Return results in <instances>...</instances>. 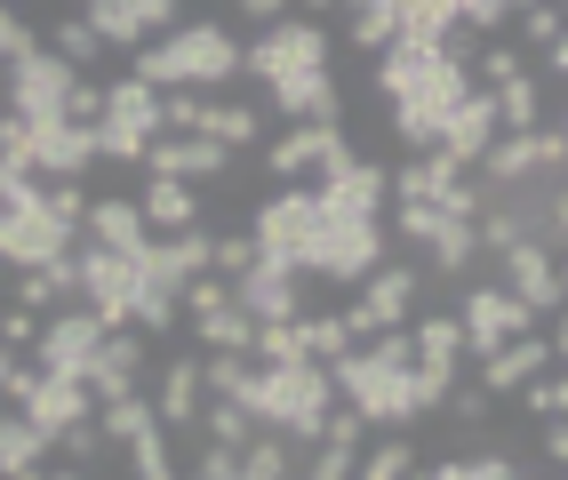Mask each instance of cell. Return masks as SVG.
<instances>
[{
    "label": "cell",
    "instance_id": "36",
    "mask_svg": "<svg viewBox=\"0 0 568 480\" xmlns=\"http://www.w3.org/2000/svg\"><path fill=\"white\" fill-rule=\"evenodd\" d=\"M513 72H528V64H520V49H505V41H488V32H480V89L513 81Z\"/></svg>",
    "mask_w": 568,
    "mask_h": 480
},
{
    "label": "cell",
    "instance_id": "39",
    "mask_svg": "<svg viewBox=\"0 0 568 480\" xmlns=\"http://www.w3.org/2000/svg\"><path fill=\"white\" fill-rule=\"evenodd\" d=\"M32 337H41V313H24V305H9V313H0V345L32 353Z\"/></svg>",
    "mask_w": 568,
    "mask_h": 480
},
{
    "label": "cell",
    "instance_id": "32",
    "mask_svg": "<svg viewBox=\"0 0 568 480\" xmlns=\"http://www.w3.org/2000/svg\"><path fill=\"white\" fill-rule=\"evenodd\" d=\"M296 337H305V353H313V360H336V353L353 345V337H345V320H336V313H296Z\"/></svg>",
    "mask_w": 568,
    "mask_h": 480
},
{
    "label": "cell",
    "instance_id": "14",
    "mask_svg": "<svg viewBox=\"0 0 568 480\" xmlns=\"http://www.w3.org/2000/svg\"><path fill=\"white\" fill-rule=\"evenodd\" d=\"M89 161H97V129L89 121H72V113L32 121V176H81Z\"/></svg>",
    "mask_w": 568,
    "mask_h": 480
},
{
    "label": "cell",
    "instance_id": "44",
    "mask_svg": "<svg viewBox=\"0 0 568 480\" xmlns=\"http://www.w3.org/2000/svg\"><path fill=\"white\" fill-rule=\"evenodd\" d=\"M0 96H9V64H0Z\"/></svg>",
    "mask_w": 568,
    "mask_h": 480
},
{
    "label": "cell",
    "instance_id": "18",
    "mask_svg": "<svg viewBox=\"0 0 568 480\" xmlns=\"http://www.w3.org/2000/svg\"><path fill=\"white\" fill-rule=\"evenodd\" d=\"M0 472H9V480L49 472V432L32 425L24 409H0Z\"/></svg>",
    "mask_w": 568,
    "mask_h": 480
},
{
    "label": "cell",
    "instance_id": "9",
    "mask_svg": "<svg viewBox=\"0 0 568 480\" xmlns=\"http://www.w3.org/2000/svg\"><path fill=\"white\" fill-rule=\"evenodd\" d=\"M144 176H184V184H209V176H233L241 168V153L233 144H216V136H169V129H153V144H144V161H136Z\"/></svg>",
    "mask_w": 568,
    "mask_h": 480
},
{
    "label": "cell",
    "instance_id": "34",
    "mask_svg": "<svg viewBox=\"0 0 568 480\" xmlns=\"http://www.w3.org/2000/svg\"><path fill=\"white\" fill-rule=\"evenodd\" d=\"M256 265V233H209V273H248Z\"/></svg>",
    "mask_w": 568,
    "mask_h": 480
},
{
    "label": "cell",
    "instance_id": "22",
    "mask_svg": "<svg viewBox=\"0 0 568 480\" xmlns=\"http://www.w3.org/2000/svg\"><path fill=\"white\" fill-rule=\"evenodd\" d=\"M193 345H201V353H248V345H256V313L233 305V297H224L216 313H193Z\"/></svg>",
    "mask_w": 568,
    "mask_h": 480
},
{
    "label": "cell",
    "instance_id": "24",
    "mask_svg": "<svg viewBox=\"0 0 568 480\" xmlns=\"http://www.w3.org/2000/svg\"><path fill=\"white\" fill-rule=\"evenodd\" d=\"M408 345H416V360H425V368H457V360H465V328H457V313H416Z\"/></svg>",
    "mask_w": 568,
    "mask_h": 480
},
{
    "label": "cell",
    "instance_id": "41",
    "mask_svg": "<svg viewBox=\"0 0 568 480\" xmlns=\"http://www.w3.org/2000/svg\"><path fill=\"white\" fill-rule=\"evenodd\" d=\"M545 472H568V417H545Z\"/></svg>",
    "mask_w": 568,
    "mask_h": 480
},
{
    "label": "cell",
    "instance_id": "1",
    "mask_svg": "<svg viewBox=\"0 0 568 480\" xmlns=\"http://www.w3.org/2000/svg\"><path fill=\"white\" fill-rule=\"evenodd\" d=\"M129 72H136V81H153V89H201L209 96V89H233L241 41L216 17H176L169 32H153V41L129 49Z\"/></svg>",
    "mask_w": 568,
    "mask_h": 480
},
{
    "label": "cell",
    "instance_id": "27",
    "mask_svg": "<svg viewBox=\"0 0 568 480\" xmlns=\"http://www.w3.org/2000/svg\"><path fill=\"white\" fill-rule=\"evenodd\" d=\"M121 449H129V472H144V480H169V472H184V464H176V449H169V425H161V417L144 425V432H129Z\"/></svg>",
    "mask_w": 568,
    "mask_h": 480
},
{
    "label": "cell",
    "instance_id": "5",
    "mask_svg": "<svg viewBox=\"0 0 568 480\" xmlns=\"http://www.w3.org/2000/svg\"><path fill=\"white\" fill-rule=\"evenodd\" d=\"M136 288H144V273H136V256H121V248H72V297H81L104 328H121L129 313H136Z\"/></svg>",
    "mask_w": 568,
    "mask_h": 480
},
{
    "label": "cell",
    "instance_id": "10",
    "mask_svg": "<svg viewBox=\"0 0 568 480\" xmlns=\"http://www.w3.org/2000/svg\"><path fill=\"white\" fill-rule=\"evenodd\" d=\"M233 305H248L256 320H296V313H305V273H296L288 256L256 248V265L233 273Z\"/></svg>",
    "mask_w": 568,
    "mask_h": 480
},
{
    "label": "cell",
    "instance_id": "4",
    "mask_svg": "<svg viewBox=\"0 0 568 480\" xmlns=\"http://www.w3.org/2000/svg\"><path fill=\"white\" fill-rule=\"evenodd\" d=\"M313 64H328V24L313 17H273L256 24V41H241L248 81H288V72H313Z\"/></svg>",
    "mask_w": 568,
    "mask_h": 480
},
{
    "label": "cell",
    "instance_id": "15",
    "mask_svg": "<svg viewBox=\"0 0 568 480\" xmlns=\"http://www.w3.org/2000/svg\"><path fill=\"white\" fill-rule=\"evenodd\" d=\"M497 129H505V121H497V96H488V89H465V96H457V113L440 121L433 144H440V153L457 161V168H473V161L488 153V136H497Z\"/></svg>",
    "mask_w": 568,
    "mask_h": 480
},
{
    "label": "cell",
    "instance_id": "29",
    "mask_svg": "<svg viewBox=\"0 0 568 480\" xmlns=\"http://www.w3.org/2000/svg\"><path fill=\"white\" fill-rule=\"evenodd\" d=\"M433 472H440V480H513L520 457H505V449H465V457H440Z\"/></svg>",
    "mask_w": 568,
    "mask_h": 480
},
{
    "label": "cell",
    "instance_id": "38",
    "mask_svg": "<svg viewBox=\"0 0 568 480\" xmlns=\"http://www.w3.org/2000/svg\"><path fill=\"white\" fill-rule=\"evenodd\" d=\"M32 41H41V32H32V24H24V17L9 9V0H0V64H9V57H24Z\"/></svg>",
    "mask_w": 568,
    "mask_h": 480
},
{
    "label": "cell",
    "instance_id": "17",
    "mask_svg": "<svg viewBox=\"0 0 568 480\" xmlns=\"http://www.w3.org/2000/svg\"><path fill=\"white\" fill-rule=\"evenodd\" d=\"M345 136L336 121H288V136L281 144H264V176L273 184H288V176H305V168H321V153Z\"/></svg>",
    "mask_w": 568,
    "mask_h": 480
},
{
    "label": "cell",
    "instance_id": "21",
    "mask_svg": "<svg viewBox=\"0 0 568 480\" xmlns=\"http://www.w3.org/2000/svg\"><path fill=\"white\" fill-rule=\"evenodd\" d=\"M136 208H144V225H153V233H184V225H201V193H193L184 176H153Z\"/></svg>",
    "mask_w": 568,
    "mask_h": 480
},
{
    "label": "cell",
    "instance_id": "7",
    "mask_svg": "<svg viewBox=\"0 0 568 480\" xmlns=\"http://www.w3.org/2000/svg\"><path fill=\"white\" fill-rule=\"evenodd\" d=\"M568 161V136H560V121L545 129H497L488 136V153L473 161V184H520V176H537V168H560Z\"/></svg>",
    "mask_w": 568,
    "mask_h": 480
},
{
    "label": "cell",
    "instance_id": "42",
    "mask_svg": "<svg viewBox=\"0 0 568 480\" xmlns=\"http://www.w3.org/2000/svg\"><path fill=\"white\" fill-rule=\"evenodd\" d=\"M233 17H248V24H273V17H288V0H233Z\"/></svg>",
    "mask_w": 568,
    "mask_h": 480
},
{
    "label": "cell",
    "instance_id": "43",
    "mask_svg": "<svg viewBox=\"0 0 568 480\" xmlns=\"http://www.w3.org/2000/svg\"><path fill=\"white\" fill-rule=\"evenodd\" d=\"M288 9H305V17H328V9H345V0H288Z\"/></svg>",
    "mask_w": 568,
    "mask_h": 480
},
{
    "label": "cell",
    "instance_id": "31",
    "mask_svg": "<svg viewBox=\"0 0 568 480\" xmlns=\"http://www.w3.org/2000/svg\"><path fill=\"white\" fill-rule=\"evenodd\" d=\"M193 425H201V432H209V440H233V449H241V440H248V432H256V417H248V409H241V400H224V392H209V409H201V417H193Z\"/></svg>",
    "mask_w": 568,
    "mask_h": 480
},
{
    "label": "cell",
    "instance_id": "30",
    "mask_svg": "<svg viewBox=\"0 0 568 480\" xmlns=\"http://www.w3.org/2000/svg\"><path fill=\"white\" fill-rule=\"evenodd\" d=\"M488 96H497V121H505V129H537V121H545V113H537V81H528V72L497 81Z\"/></svg>",
    "mask_w": 568,
    "mask_h": 480
},
{
    "label": "cell",
    "instance_id": "33",
    "mask_svg": "<svg viewBox=\"0 0 568 480\" xmlns=\"http://www.w3.org/2000/svg\"><path fill=\"white\" fill-rule=\"evenodd\" d=\"M520 400H528V417H568V377H560V360L537 368V377L520 385Z\"/></svg>",
    "mask_w": 568,
    "mask_h": 480
},
{
    "label": "cell",
    "instance_id": "8",
    "mask_svg": "<svg viewBox=\"0 0 568 480\" xmlns=\"http://www.w3.org/2000/svg\"><path fill=\"white\" fill-rule=\"evenodd\" d=\"M528 320H537V313H528L505 280H473V288H465V305H457V328H465V353H473V360H480V353H497L505 337H520Z\"/></svg>",
    "mask_w": 568,
    "mask_h": 480
},
{
    "label": "cell",
    "instance_id": "3",
    "mask_svg": "<svg viewBox=\"0 0 568 480\" xmlns=\"http://www.w3.org/2000/svg\"><path fill=\"white\" fill-rule=\"evenodd\" d=\"M97 129V161H144V144L161 129V89L153 81H104V113L89 121Z\"/></svg>",
    "mask_w": 568,
    "mask_h": 480
},
{
    "label": "cell",
    "instance_id": "35",
    "mask_svg": "<svg viewBox=\"0 0 568 480\" xmlns=\"http://www.w3.org/2000/svg\"><path fill=\"white\" fill-rule=\"evenodd\" d=\"M393 41V17L376 0H353V49H385Z\"/></svg>",
    "mask_w": 568,
    "mask_h": 480
},
{
    "label": "cell",
    "instance_id": "11",
    "mask_svg": "<svg viewBox=\"0 0 568 480\" xmlns=\"http://www.w3.org/2000/svg\"><path fill=\"white\" fill-rule=\"evenodd\" d=\"M104 345V320L89 305H72V313H49L41 320V337H32V360L57 368V377H89V360Z\"/></svg>",
    "mask_w": 568,
    "mask_h": 480
},
{
    "label": "cell",
    "instance_id": "28",
    "mask_svg": "<svg viewBox=\"0 0 568 480\" xmlns=\"http://www.w3.org/2000/svg\"><path fill=\"white\" fill-rule=\"evenodd\" d=\"M520 32H528V49H545L552 72H568V49H560V0H528V9H513Z\"/></svg>",
    "mask_w": 568,
    "mask_h": 480
},
{
    "label": "cell",
    "instance_id": "6",
    "mask_svg": "<svg viewBox=\"0 0 568 480\" xmlns=\"http://www.w3.org/2000/svg\"><path fill=\"white\" fill-rule=\"evenodd\" d=\"M72 81H81V72H72L49 41H32L24 57H9V96H0V104H9L17 121H57L64 96H72Z\"/></svg>",
    "mask_w": 568,
    "mask_h": 480
},
{
    "label": "cell",
    "instance_id": "12",
    "mask_svg": "<svg viewBox=\"0 0 568 480\" xmlns=\"http://www.w3.org/2000/svg\"><path fill=\"white\" fill-rule=\"evenodd\" d=\"M81 17L97 24L104 49H136V41H153V32H169L184 17V0H81Z\"/></svg>",
    "mask_w": 568,
    "mask_h": 480
},
{
    "label": "cell",
    "instance_id": "26",
    "mask_svg": "<svg viewBox=\"0 0 568 480\" xmlns=\"http://www.w3.org/2000/svg\"><path fill=\"white\" fill-rule=\"evenodd\" d=\"M49 49H57V57H64L72 72H89V64H104V41H97V24H89L81 9L49 24Z\"/></svg>",
    "mask_w": 568,
    "mask_h": 480
},
{
    "label": "cell",
    "instance_id": "37",
    "mask_svg": "<svg viewBox=\"0 0 568 480\" xmlns=\"http://www.w3.org/2000/svg\"><path fill=\"white\" fill-rule=\"evenodd\" d=\"M184 472H201V480H241V449H233V440H209Z\"/></svg>",
    "mask_w": 568,
    "mask_h": 480
},
{
    "label": "cell",
    "instance_id": "40",
    "mask_svg": "<svg viewBox=\"0 0 568 480\" xmlns=\"http://www.w3.org/2000/svg\"><path fill=\"white\" fill-rule=\"evenodd\" d=\"M448 409H457V425L473 432V425H488V392L480 385H448Z\"/></svg>",
    "mask_w": 568,
    "mask_h": 480
},
{
    "label": "cell",
    "instance_id": "25",
    "mask_svg": "<svg viewBox=\"0 0 568 480\" xmlns=\"http://www.w3.org/2000/svg\"><path fill=\"white\" fill-rule=\"evenodd\" d=\"M201 129H209L216 144H233V153H241V144H256V136H264V104L224 96V104H209V113H201Z\"/></svg>",
    "mask_w": 568,
    "mask_h": 480
},
{
    "label": "cell",
    "instance_id": "13",
    "mask_svg": "<svg viewBox=\"0 0 568 480\" xmlns=\"http://www.w3.org/2000/svg\"><path fill=\"white\" fill-rule=\"evenodd\" d=\"M497 265H505V288H513L528 313H560V248L513 241V248H497Z\"/></svg>",
    "mask_w": 568,
    "mask_h": 480
},
{
    "label": "cell",
    "instance_id": "20",
    "mask_svg": "<svg viewBox=\"0 0 568 480\" xmlns=\"http://www.w3.org/2000/svg\"><path fill=\"white\" fill-rule=\"evenodd\" d=\"M201 400H209V392H201V353H176V360L161 368V400H153V417H161V425H193V417H201Z\"/></svg>",
    "mask_w": 568,
    "mask_h": 480
},
{
    "label": "cell",
    "instance_id": "16",
    "mask_svg": "<svg viewBox=\"0 0 568 480\" xmlns=\"http://www.w3.org/2000/svg\"><path fill=\"white\" fill-rule=\"evenodd\" d=\"M264 104H273V113H288V121H336V113H345V96H336L328 64L288 72V81H264Z\"/></svg>",
    "mask_w": 568,
    "mask_h": 480
},
{
    "label": "cell",
    "instance_id": "19",
    "mask_svg": "<svg viewBox=\"0 0 568 480\" xmlns=\"http://www.w3.org/2000/svg\"><path fill=\"white\" fill-rule=\"evenodd\" d=\"M81 225H89L97 248H121V256H136L144 241H153V225H144V208H136V201H89Z\"/></svg>",
    "mask_w": 568,
    "mask_h": 480
},
{
    "label": "cell",
    "instance_id": "2",
    "mask_svg": "<svg viewBox=\"0 0 568 480\" xmlns=\"http://www.w3.org/2000/svg\"><path fill=\"white\" fill-rule=\"evenodd\" d=\"M241 409H248L256 425L288 432L296 449H313V440H321V417L336 409L328 360H313V353H296V360H256V377H248V392H241Z\"/></svg>",
    "mask_w": 568,
    "mask_h": 480
},
{
    "label": "cell",
    "instance_id": "23",
    "mask_svg": "<svg viewBox=\"0 0 568 480\" xmlns=\"http://www.w3.org/2000/svg\"><path fill=\"white\" fill-rule=\"evenodd\" d=\"M288 472H296V440L273 432V425H256L241 440V480H288Z\"/></svg>",
    "mask_w": 568,
    "mask_h": 480
}]
</instances>
